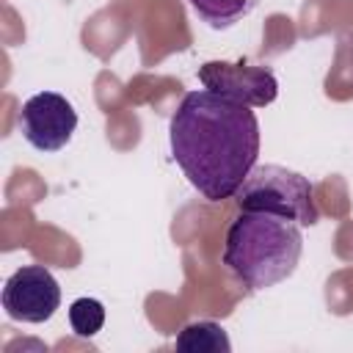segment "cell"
I'll list each match as a JSON object with an SVG mask.
<instances>
[{"instance_id":"52a82bcc","label":"cell","mask_w":353,"mask_h":353,"mask_svg":"<svg viewBox=\"0 0 353 353\" xmlns=\"http://www.w3.org/2000/svg\"><path fill=\"white\" fill-rule=\"evenodd\" d=\"M176 350H182V353H229L232 342L218 323L199 320V323H188L179 331Z\"/></svg>"},{"instance_id":"277c9868","label":"cell","mask_w":353,"mask_h":353,"mask_svg":"<svg viewBox=\"0 0 353 353\" xmlns=\"http://www.w3.org/2000/svg\"><path fill=\"white\" fill-rule=\"evenodd\" d=\"M199 80L207 91L248 108H265L279 94V80L270 66L207 61L199 66Z\"/></svg>"},{"instance_id":"7a4b0ae2","label":"cell","mask_w":353,"mask_h":353,"mask_svg":"<svg viewBox=\"0 0 353 353\" xmlns=\"http://www.w3.org/2000/svg\"><path fill=\"white\" fill-rule=\"evenodd\" d=\"M303 251L301 223L276 212L240 210L226 229L223 265L248 290H268L290 279Z\"/></svg>"},{"instance_id":"5b68a950","label":"cell","mask_w":353,"mask_h":353,"mask_svg":"<svg viewBox=\"0 0 353 353\" xmlns=\"http://www.w3.org/2000/svg\"><path fill=\"white\" fill-rule=\"evenodd\" d=\"M19 130L33 149L61 152L77 130V113L66 97L55 91H41L25 99L19 110Z\"/></svg>"},{"instance_id":"9c48e42d","label":"cell","mask_w":353,"mask_h":353,"mask_svg":"<svg viewBox=\"0 0 353 353\" xmlns=\"http://www.w3.org/2000/svg\"><path fill=\"white\" fill-rule=\"evenodd\" d=\"M69 325L77 336H94L105 325V306L97 298H77L69 306Z\"/></svg>"},{"instance_id":"6da1fadb","label":"cell","mask_w":353,"mask_h":353,"mask_svg":"<svg viewBox=\"0 0 353 353\" xmlns=\"http://www.w3.org/2000/svg\"><path fill=\"white\" fill-rule=\"evenodd\" d=\"M168 138L176 165L207 201L232 199L259 157L256 113L207 88L182 97Z\"/></svg>"},{"instance_id":"3957f363","label":"cell","mask_w":353,"mask_h":353,"mask_svg":"<svg viewBox=\"0 0 353 353\" xmlns=\"http://www.w3.org/2000/svg\"><path fill=\"white\" fill-rule=\"evenodd\" d=\"M240 210H262L298 221L301 226H314L320 221V210L314 201L312 182L276 163L254 165L243 185L234 193Z\"/></svg>"},{"instance_id":"ba28073f","label":"cell","mask_w":353,"mask_h":353,"mask_svg":"<svg viewBox=\"0 0 353 353\" xmlns=\"http://www.w3.org/2000/svg\"><path fill=\"white\" fill-rule=\"evenodd\" d=\"M190 6L210 28H229L251 11L254 0H190Z\"/></svg>"},{"instance_id":"8992f818","label":"cell","mask_w":353,"mask_h":353,"mask_svg":"<svg viewBox=\"0 0 353 353\" xmlns=\"http://www.w3.org/2000/svg\"><path fill=\"white\" fill-rule=\"evenodd\" d=\"M61 306V287L44 265H25L6 279L3 309L19 323H47Z\"/></svg>"}]
</instances>
